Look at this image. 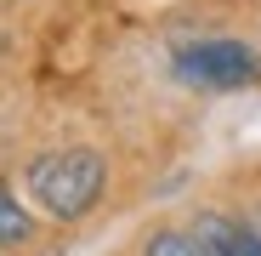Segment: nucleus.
Instances as JSON below:
<instances>
[{"label": "nucleus", "mask_w": 261, "mask_h": 256, "mask_svg": "<svg viewBox=\"0 0 261 256\" xmlns=\"http://www.w3.org/2000/svg\"><path fill=\"white\" fill-rule=\"evenodd\" d=\"M102 177H108V165L97 148H51L29 165V194L40 199V211L68 222V217H85L97 205Z\"/></svg>", "instance_id": "obj_1"}, {"label": "nucleus", "mask_w": 261, "mask_h": 256, "mask_svg": "<svg viewBox=\"0 0 261 256\" xmlns=\"http://www.w3.org/2000/svg\"><path fill=\"white\" fill-rule=\"evenodd\" d=\"M176 74L188 85H204V91H233V85H250L261 74V57L244 40H199V46L176 52Z\"/></svg>", "instance_id": "obj_2"}, {"label": "nucleus", "mask_w": 261, "mask_h": 256, "mask_svg": "<svg viewBox=\"0 0 261 256\" xmlns=\"http://www.w3.org/2000/svg\"><path fill=\"white\" fill-rule=\"evenodd\" d=\"M193 239L210 250V256H261V234L239 217H222V211H204L193 222Z\"/></svg>", "instance_id": "obj_3"}, {"label": "nucleus", "mask_w": 261, "mask_h": 256, "mask_svg": "<svg viewBox=\"0 0 261 256\" xmlns=\"http://www.w3.org/2000/svg\"><path fill=\"white\" fill-rule=\"evenodd\" d=\"M34 239V222H29V211L17 205V194L12 188H0V245H29Z\"/></svg>", "instance_id": "obj_4"}, {"label": "nucleus", "mask_w": 261, "mask_h": 256, "mask_svg": "<svg viewBox=\"0 0 261 256\" xmlns=\"http://www.w3.org/2000/svg\"><path fill=\"white\" fill-rule=\"evenodd\" d=\"M148 256H210L193 234H153L148 239Z\"/></svg>", "instance_id": "obj_5"}]
</instances>
